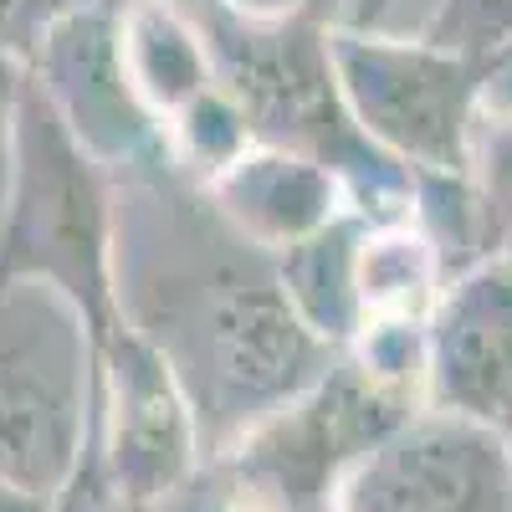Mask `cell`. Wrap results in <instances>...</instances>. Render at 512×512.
<instances>
[{
	"mask_svg": "<svg viewBox=\"0 0 512 512\" xmlns=\"http://www.w3.org/2000/svg\"><path fill=\"white\" fill-rule=\"evenodd\" d=\"M118 318L185 384L210 466L338 359L292 313L272 256L169 164L118 180Z\"/></svg>",
	"mask_w": 512,
	"mask_h": 512,
	"instance_id": "cell-1",
	"label": "cell"
},
{
	"mask_svg": "<svg viewBox=\"0 0 512 512\" xmlns=\"http://www.w3.org/2000/svg\"><path fill=\"white\" fill-rule=\"evenodd\" d=\"M195 21L216 82L246 113L256 144L303 154L344 180L354 210L400 216L415 200V175L384 159L364 134L338 88L333 31L349 0H287V6H246V0H175Z\"/></svg>",
	"mask_w": 512,
	"mask_h": 512,
	"instance_id": "cell-2",
	"label": "cell"
},
{
	"mask_svg": "<svg viewBox=\"0 0 512 512\" xmlns=\"http://www.w3.org/2000/svg\"><path fill=\"white\" fill-rule=\"evenodd\" d=\"M41 287L88 328L93 349L118 318V180L82 149L21 72L11 180L0 200V297Z\"/></svg>",
	"mask_w": 512,
	"mask_h": 512,
	"instance_id": "cell-3",
	"label": "cell"
},
{
	"mask_svg": "<svg viewBox=\"0 0 512 512\" xmlns=\"http://www.w3.org/2000/svg\"><path fill=\"white\" fill-rule=\"evenodd\" d=\"M420 410L425 390L415 379L338 354L303 395L272 410L210 466V482L246 512L333 507L354 466Z\"/></svg>",
	"mask_w": 512,
	"mask_h": 512,
	"instance_id": "cell-4",
	"label": "cell"
},
{
	"mask_svg": "<svg viewBox=\"0 0 512 512\" xmlns=\"http://www.w3.org/2000/svg\"><path fill=\"white\" fill-rule=\"evenodd\" d=\"M333 62L359 134L410 175L441 180L466 175L492 82L512 67V57H472L379 26H338Z\"/></svg>",
	"mask_w": 512,
	"mask_h": 512,
	"instance_id": "cell-5",
	"label": "cell"
},
{
	"mask_svg": "<svg viewBox=\"0 0 512 512\" xmlns=\"http://www.w3.org/2000/svg\"><path fill=\"white\" fill-rule=\"evenodd\" d=\"M93 338L62 297L16 287L0 297V477L57 502L88 441Z\"/></svg>",
	"mask_w": 512,
	"mask_h": 512,
	"instance_id": "cell-6",
	"label": "cell"
},
{
	"mask_svg": "<svg viewBox=\"0 0 512 512\" xmlns=\"http://www.w3.org/2000/svg\"><path fill=\"white\" fill-rule=\"evenodd\" d=\"M82 456L108 477V487L134 502H175L210 477L185 384L128 323H118L93 349Z\"/></svg>",
	"mask_w": 512,
	"mask_h": 512,
	"instance_id": "cell-7",
	"label": "cell"
},
{
	"mask_svg": "<svg viewBox=\"0 0 512 512\" xmlns=\"http://www.w3.org/2000/svg\"><path fill=\"white\" fill-rule=\"evenodd\" d=\"M118 11L123 0H108V6H88L57 21L36 47V57L26 62V77L62 118L67 134L113 180H128L169 159H164V123L149 113L134 77H128Z\"/></svg>",
	"mask_w": 512,
	"mask_h": 512,
	"instance_id": "cell-8",
	"label": "cell"
},
{
	"mask_svg": "<svg viewBox=\"0 0 512 512\" xmlns=\"http://www.w3.org/2000/svg\"><path fill=\"white\" fill-rule=\"evenodd\" d=\"M338 512H512V456L482 420L425 405L338 487Z\"/></svg>",
	"mask_w": 512,
	"mask_h": 512,
	"instance_id": "cell-9",
	"label": "cell"
},
{
	"mask_svg": "<svg viewBox=\"0 0 512 512\" xmlns=\"http://www.w3.org/2000/svg\"><path fill=\"white\" fill-rule=\"evenodd\" d=\"M512 395V241L446 277L425 318V405L492 425Z\"/></svg>",
	"mask_w": 512,
	"mask_h": 512,
	"instance_id": "cell-10",
	"label": "cell"
},
{
	"mask_svg": "<svg viewBox=\"0 0 512 512\" xmlns=\"http://www.w3.org/2000/svg\"><path fill=\"white\" fill-rule=\"evenodd\" d=\"M205 195L241 241H251L267 256H282L287 246L318 236L328 221L354 210L333 169L267 144H251Z\"/></svg>",
	"mask_w": 512,
	"mask_h": 512,
	"instance_id": "cell-11",
	"label": "cell"
},
{
	"mask_svg": "<svg viewBox=\"0 0 512 512\" xmlns=\"http://www.w3.org/2000/svg\"><path fill=\"white\" fill-rule=\"evenodd\" d=\"M441 287H446V262L410 210L369 216L359 241V333L379 328L425 333V318H431Z\"/></svg>",
	"mask_w": 512,
	"mask_h": 512,
	"instance_id": "cell-12",
	"label": "cell"
},
{
	"mask_svg": "<svg viewBox=\"0 0 512 512\" xmlns=\"http://www.w3.org/2000/svg\"><path fill=\"white\" fill-rule=\"evenodd\" d=\"M364 226H369L364 210H344L318 236L272 256L292 313L333 354H344L359 338V241H364Z\"/></svg>",
	"mask_w": 512,
	"mask_h": 512,
	"instance_id": "cell-13",
	"label": "cell"
},
{
	"mask_svg": "<svg viewBox=\"0 0 512 512\" xmlns=\"http://www.w3.org/2000/svg\"><path fill=\"white\" fill-rule=\"evenodd\" d=\"M118 36H123L128 77H134L139 98L149 103L159 123H169L216 82L200 31L175 0H123Z\"/></svg>",
	"mask_w": 512,
	"mask_h": 512,
	"instance_id": "cell-14",
	"label": "cell"
},
{
	"mask_svg": "<svg viewBox=\"0 0 512 512\" xmlns=\"http://www.w3.org/2000/svg\"><path fill=\"white\" fill-rule=\"evenodd\" d=\"M251 144L256 139L246 128V113L236 108V98L221 88V82H210L195 103H185L164 123V159L195 190H210Z\"/></svg>",
	"mask_w": 512,
	"mask_h": 512,
	"instance_id": "cell-15",
	"label": "cell"
},
{
	"mask_svg": "<svg viewBox=\"0 0 512 512\" xmlns=\"http://www.w3.org/2000/svg\"><path fill=\"white\" fill-rule=\"evenodd\" d=\"M466 200H472L477 262H487L512 241V103L487 98L477 118L472 159H466Z\"/></svg>",
	"mask_w": 512,
	"mask_h": 512,
	"instance_id": "cell-16",
	"label": "cell"
},
{
	"mask_svg": "<svg viewBox=\"0 0 512 512\" xmlns=\"http://www.w3.org/2000/svg\"><path fill=\"white\" fill-rule=\"evenodd\" d=\"M420 36L472 57H512V0H441Z\"/></svg>",
	"mask_w": 512,
	"mask_h": 512,
	"instance_id": "cell-17",
	"label": "cell"
},
{
	"mask_svg": "<svg viewBox=\"0 0 512 512\" xmlns=\"http://www.w3.org/2000/svg\"><path fill=\"white\" fill-rule=\"evenodd\" d=\"M88 6H108V0H0V62L26 72L36 47L47 41V31Z\"/></svg>",
	"mask_w": 512,
	"mask_h": 512,
	"instance_id": "cell-18",
	"label": "cell"
},
{
	"mask_svg": "<svg viewBox=\"0 0 512 512\" xmlns=\"http://www.w3.org/2000/svg\"><path fill=\"white\" fill-rule=\"evenodd\" d=\"M205 492H210V477H205V487H195L190 497H175V502H134V497H123L118 487H108V477L82 456L72 482L57 492L52 512H200Z\"/></svg>",
	"mask_w": 512,
	"mask_h": 512,
	"instance_id": "cell-19",
	"label": "cell"
},
{
	"mask_svg": "<svg viewBox=\"0 0 512 512\" xmlns=\"http://www.w3.org/2000/svg\"><path fill=\"white\" fill-rule=\"evenodd\" d=\"M16 93H21V67L0 62V200L11 180V134H16Z\"/></svg>",
	"mask_w": 512,
	"mask_h": 512,
	"instance_id": "cell-20",
	"label": "cell"
},
{
	"mask_svg": "<svg viewBox=\"0 0 512 512\" xmlns=\"http://www.w3.org/2000/svg\"><path fill=\"white\" fill-rule=\"evenodd\" d=\"M0 512H52V502H41V497H26L21 487H11L6 477H0Z\"/></svg>",
	"mask_w": 512,
	"mask_h": 512,
	"instance_id": "cell-21",
	"label": "cell"
},
{
	"mask_svg": "<svg viewBox=\"0 0 512 512\" xmlns=\"http://www.w3.org/2000/svg\"><path fill=\"white\" fill-rule=\"evenodd\" d=\"M492 431L502 436V446H507V456H512V395H507V405L497 410V420H492Z\"/></svg>",
	"mask_w": 512,
	"mask_h": 512,
	"instance_id": "cell-22",
	"label": "cell"
},
{
	"mask_svg": "<svg viewBox=\"0 0 512 512\" xmlns=\"http://www.w3.org/2000/svg\"><path fill=\"white\" fill-rule=\"evenodd\" d=\"M359 6H364V16H359L354 26H374V21L384 16V6H390V0H359Z\"/></svg>",
	"mask_w": 512,
	"mask_h": 512,
	"instance_id": "cell-23",
	"label": "cell"
},
{
	"mask_svg": "<svg viewBox=\"0 0 512 512\" xmlns=\"http://www.w3.org/2000/svg\"><path fill=\"white\" fill-rule=\"evenodd\" d=\"M313 512H338V507H313Z\"/></svg>",
	"mask_w": 512,
	"mask_h": 512,
	"instance_id": "cell-24",
	"label": "cell"
}]
</instances>
